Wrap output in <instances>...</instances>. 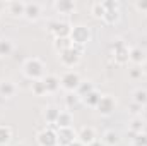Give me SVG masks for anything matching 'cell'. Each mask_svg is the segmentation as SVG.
I'll return each mask as SVG.
<instances>
[{"label":"cell","instance_id":"obj_11","mask_svg":"<svg viewBox=\"0 0 147 146\" xmlns=\"http://www.w3.org/2000/svg\"><path fill=\"white\" fill-rule=\"evenodd\" d=\"M24 17L28 21H38L41 17V5L38 2H28L26 10H24Z\"/></svg>","mask_w":147,"mask_h":146},{"label":"cell","instance_id":"obj_26","mask_svg":"<svg viewBox=\"0 0 147 146\" xmlns=\"http://www.w3.org/2000/svg\"><path fill=\"white\" fill-rule=\"evenodd\" d=\"M80 96L77 95V93H67V96H65V105H67V108L69 110H74L77 108V105L80 103Z\"/></svg>","mask_w":147,"mask_h":146},{"label":"cell","instance_id":"obj_30","mask_svg":"<svg viewBox=\"0 0 147 146\" xmlns=\"http://www.w3.org/2000/svg\"><path fill=\"white\" fill-rule=\"evenodd\" d=\"M12 43L9 40H0V55L5 57V55H10L12 53Z\"/></svg>","mask_w":147,"mask_h":146},{"label":"cell","instance_id":"obj_3","mask_svg":"<svg viewBox=\"0 0 147 146\" xmlns=\"http://www.w3.org/2000/svg\"><path fill=\"white\" fill-rule=\"evenodd\" d=\"M111 52H113V59L116 64L123 65L130 60V48L123 40H115L111 43Z\"/></svg>","mask_w":147,"mask_h":146},{"label":"cell","instance_id":"obj_17","mask_svg":"<svg viewBox=\"0 0 147 146\" xmlns=\"http://www.w3.org/2000/svg\"><path fill=\"white\" fill-rule=\"evenodd\" d=\"M70 46H72L70 38H55V40H53V48H55V52H58V53H63V52L69 50Z\"/></svg>","mask_w":147,"mask_h":146},{"label":"cell","instance_id":"obj_25","mask_svg":"<svg viewBox=\"0 0 147 146\" xmlns=\"http://www.w3.org/2000/svg\"><path fill=\"white\" fill-rule=\"evenodd\" d=\"M134 102L139 103L140 107H147V89H142V88L135 89L134 91Z\"/></svg>","mask_w":147,"mask_h":146},{"label":"cell","instance_id":"obj_2","mask_svg":"<svg viewBox=\"0 0 147 146\" xmlns=\"http://www.w3.org/2000/svg\"><path fill=\"white\" fill-rule=\"evenodd\" d=\"M84 55V46L80 45H72L69 50H65L63 53H60V62L65 67H75L80 62V57Z\"/></svg>","mask_w":147,"mask_h":146},{"label":"cell","instance_id":"obj_18","mask_svg":"<svg viewBox=\"0 0 147 146\" xmlns=\"http://www.w3.org/2000/svg\"><path fill=\"white\" fill-rule=\"evenodd\" d=\"M147 122L140 117V115H137V117H132V120L128 122V131H134V132H137V134H140L142 131H144V126H146Z\"/></svg>","mask_w":147,"mask_h":146},{"label":"cell","instance_id":"obj_7","mask_svg":"<svg viewBox=\"0 0 147 146\" xmlns=\"http://www.w3.org/2000/svg\"><path fill=\"white\" fill-rule=\"evenodd\" d=\"M36 141L39 146H58V139H57V131L51 127H46L43 131H39L36 136Z\"/></svg>","mask_w":147,"mask_h":146},{"label":"cell","instance_id":"obj_10","mask_svg":"<svg viewBox=\"0 0 147 146\" xmlns=\"http://www.w3.org/2000/svg\"><path fill=\"white\" fill-rule=\"evenodd\" d=\"M77 139H79L82 145L89 146L92 141H96V129L91 127V126H84V127H80L79 132H77Z\"/></svg>","mask_w":147,"mask_h":146},{"label":"cell","instance_id":"obj_14","mask_svg":"<svg viewBox=\"0 0 147 146\" xmlns=\"http://www.w3.org/2000/svg\"><path fill=\"white\" fill-rule=\"evenodd\" d=\"M72 124H74L72 113L67 112V110H60V115H58L55 126H57L58 129H67V127H72Z\"/></svg>","mask_w":147,"mask_h":146},{"label":"cell","instance_id":"obj_1","mask_svg":"<svg viewBox=\"0 0 147 146\" xmlns=\"http://www.w3.org/2000/svg\"><path fill=\"white\" fill-rule=\"evenodd\" d=\"M22 69H24L26 77H29L31 81H36V79H41L43 74H45V64H43L38 57H29V59L24 62Z\"/></svg>","mask_w":147,"mask_h":146},{"label":"cell","instance_id":"obj_35","mask_svg":"<svg viewBox=\"0 0 147 146\" xmlns=\"http://www.w3.org/2000/svg\"><path fill=\"white\" fill-rule=\"evenodd\" d=\"M135 7L142 12H147V0H137L135 2Z\"/></svg>","mask_w":147,"mask_h":146},{"label":"cell","instance_id":"obj_37","mask_svg":"<svg viewBox=\"0 0 147 146\" xmlns=\"http://www.w3.org/2000/svg\"><path fill=\"white\" fill-rule=\"evenodd\" d=\"M89 146H105V145H103V141H98V139H96V141H92Z\"/></svg>","mask_w":147,"mask_h":146},{"label":"cell","instance_id":"obj_19","mask_svg":"<svg viewBox=\"0 0 147 146\" xmlns=\"http://www.w3.org/2000/svg\"><path fill=\"white\" fill-rule=\"evenodd\" d=\"M120 143V134L116 132V131H106L105 134H103V145L105 146H116Z\"/></svg>","mask_w":147,"mask_h":146},{"label":"cell","instance_id":"obj_8","mask_svg":"<svg viewBox=\"0 0 147 146\" xmlns=\"http://www.w3.org/2000/svg\"><path fill=\"white\" fill-rule=\"evenodd\" d=\"M116 100L111 96V95H103L101 96V100H99V103H98V112L101 113V115H111L115 110H116Z\"/></svg>","mask_w":147,"mask_h":146},{"label":"cell","instance_id":"obj_5","mask_svg":"<svg viewBox=\"0 0 147 146\" xmlns=\"http://www.w3.org/2000/svg\"><path fill=\"white\" fill-rule=\"evenodd\" d=\"M69 38H70L72 45H80V46H84V45H87V43L91 41V31H89L87 26L77 24V26H72V31H70V36Z\"/></svg>","mask_w":147,"mask_h":146},{"label":"cell","instance_id":"obj_36","mask_svg":"<svg viewBox=\"0 0 147 146\" xmlns=\"http://www.w3.org/2000/svg\"><path fill=\"white\" fill-rule=\"evenodd\" d=\"M140 117H142V119H144V120L147 122V107H144V108H142V113H140Z\"/></svg>","mask_w":147,"mask_h":146},{"label":"cell","instance_id":"obj_27","mask_svg":"<svg viewBox=\"0 0 147 146\" xmlns=\"http://www.w3.org/2000/svg\"><path fill=\"white\" fill-rule=\"evenodd\" d=\"M31 91H33V95H36V96H43V95H46V86H45L43 79H36V81H33V84H31Z\"/></svg>","mask_w":147,"mask_h":146},{"label":"cell","instance_id":"obj_38","mask_svg":"<svg viewBox=\"0 0 147 146\" xmlns=\"http://www.w3.org/2000/svg\"><path fill=\"white\" fill-rule=\"evenodd\" d=\"M69 146H86V145H82V143H80L79 139H75V141H74V143H70Z\"/></svg>","mask_w":147,"mask_h":146},{"label":"cell","instance_id":"obj_12","mask_svg":"<svg viewBox=\"0 0 147 146\" xmlns=\"http://www.w3.org/2000/svg\"><path fill=\"white\" fill-rule=\"evenodd\" d=\"M43 83L46 86V93H57L60 89V77L55 74H48L43 77Z\"/></svg>","mask_w":147,"mask_h":146},{"label":"cell","instance_id":"obj_24","mask_svg":"<svg viewBox=\"0 0 147 146\" xmlns=\"http://www.w3.org/2000/svg\"><path fill=\"white\" fill-rule=\"evenodd\" d=\"M43 115H45V119H46L48 124H55L57 119H58V115H60V110L57 108V107H46Z\"/></svg>","mask_w":147,"mask_h":146},{"label":"cell","instance_id":"obj_29","mask_svg":"<svg viewBox=\"0 0 147 146\" xmlns=\"http://www.w3.org/2000/svg\"><path fill=\"white\" fill-rule=\"evenodd\" d=\"M118 19H120V9L106 10V14H105V17H103V21H105L106 24H115Z\"/></svg>","mask_w":147,"mask_h":146},{"label":"cell","instance_id":"obj_32","mask_svg":"<svg viewBox=\"0 0 147 146\" xmlns=\"http://www.w3.org/2000/svg\"><path fill=\"white\" fill-rule=\"evenodd\" d=\"M142 108H144V107H140V105H139V103H135V102H132V103L128 105V112H130L134 117L140 115V113H142Z\"/></svg>","mask_w":147,"mask_h":146},{"label":"cell","instance_id":"obj_34","mask_svg":"<svg viewBox=\"0 0 147 146\" xmlns=\"http://www.w3.org/2000/svg\"><path fill=\"white\" fill-rule=\"evenodd\" d=\"M142 69H139V67H134V69H130L128 71V76L132 77V79H139V77H142Z\"/></svg>","mask_w":147,"mask_h":146},{"label":"cell","instance_id":"obj_21","mask_svg":"<svg viewBox=\"0 0 147 146\" xmlns=\"http://www.w3.org/2000/svg\"><path fill=\"white\" fill-rule=\"evenodd\" d=\"M101 96H103V95H101L98 89H94V91H91L87 96H84L82 100H84V103H86L87 107H94V108H96L98 103H99V100H101Z\"/></svg>","mask_w":147,"mask_h":146},{"label":"cell","instance_id":"obj_13","mask_svg":"<svg viewBox=\"0 0 147 146\" xmlns=\"http://www.w3.org/2000/svg\"><path fill=\"white\" fill-rule=\"evenodd\" d=\"M130 62L135 64V65H144V64L147 62L146 52H144L140 46H134V48H130Z\"/></svg>","mask_w":147,"mask_h":146},{"label":"cell","instance_id":"obj_31","mask_svg":"<svg viewBox=\"0 0 147 146\" xmlns=\"http://www.w3.org/2000/svg\"><path fill=\"white\" fill-rule=\"evenodd\" d=\"M132 146H147V134L140 132L132 139Z\"/></svg>","mask_w":147,"mask_h":146},{"label":"cell","instance_id":"obj_22","mask_svg":"<svg viewBox=\"0 0 147 146\" xmlns=\"http://www.w3.org/2000/svg\"><path fill=\"white\" fill-rule=\"evenodd\" d=\"M12 139V129L9 126H0V146H7Z\"/></svg>","mask_w":147,"mask_h":146},{"label":"cell","instance_id":"obj_28","mask_svg":"<svg viewBox=\"0 0 147 146\" xmlns=\"http://www.w3.org/2000/svg\"><path fill=\"white\" fill-rule=\"evenodd\" d=\"M91 12H92V16H94L96 19H103L105 14H106V9H105L103 2H94L92 7H91Z\"/></svg>","mask_w":147,"mask_h":146},{"label":"cell","instance_id":"obj_16","mask_svg":"<svg viewBox=\"0 0 147 146\" xmlns=\"http://www.w3.org/2000/svg\"><path fill=\"white\" fill-rule=\"evenodd\" d=\"M55 9L60 14H70L75 10V3L72 0H58V2H55Z\"/></svg>","mask_w":147,"mask_h":146},{"label":"cell","instance_id":"obj_9","mask_svg":"<svg viewBox=\"0 0 147 146\" xmlns=\"http://www.w3.org/2000/svg\"><path fill=\"white\" fill-rule=\"evenodd\" d=\"M57 139H58V146H69L70 143H74L77 139V132L72 127L67 129H58L57 131Z\"/></svg>","mask_w":147,"mask_h":146},{"label":"cell","instance_id":"obj_4","mask_svg":"<svg viewBox=\"0 0 147 146\" xmlns=\"http://www.w3.org/2000/svg\"><path fill=\"white\" fill-rule=\"evenodd\" d=\"M80 83H82V79L77 71H67L60 77V88H63L67 93H75L77 88L80 86Z\"/></svg>","mask_w":147,"mask_h":146},{"label":"cell","instance_id":"obj_20","mask_svg":"<svg viewBox=\"0 0 147 146\" xmlns=\"http://www.w3.org/2000/svg\"><path fill=\"white\" fill-rule=\"evenodd\" d=\"M14 93H16V84L12 81H2L0 83V96L10 98V96H14Z\"/></svg>","mask_w":147,"mask_h":146},{"label":"cell","instance_id":"obj_15","mask_svg":"<svg viewBox=\"0 0 147 146\" xmlns=\"http://www.w3.org/2000/svg\"><path fill=\"white\" fill-rule=\"evenodd\" d=\"M7 9H9V14L14 16V17H22L24 16V10H26V3L24 2H9L7 3Z\"/></svg>","mask_w":147,"mask_h":146},{"label":"cell","instance_id":"obj_40","mask_svg":"<svg viewBox=\"0 0 147 146\" xmlns=\"http://www.w3.org/2000/svg\"><path fill=\"white\" fill-rule=\"evenodd\" d=\"M16 146H26V145L24 143H19V145H16Z\"/></svg>","mask_w":147,"mask_h":146},{"label":"cell","instance_id":"obj_23","mask_svg":"<svg viewBox=\"0 0 147 146\" xmlns=\"http://www.w3.org/2000/svg\"><path fill=\"white\" fill-rule=\"evenodd\" d=\"M94 89H96V88H94V84H92L91 81H82L75 93H77L80 98H84V96H87V95H89L91 91H94Z\"/></svg>","mask_w":147,"mask_h":146},{"label":"cell","instance_id":"obj_39","mask_svg":"<svg viewBox=\"0 0 147 146\" xmlns=\"http://www.w3.org/2000/svg\"><path fill=\"white\" fill-rule=\"evenodd\" d=\"M142 72H144V74H147V62L144 64V65H142Z\"/></svg>","mask_w":147,"mask_h":146},{"label":"cell","instance_id":"obj_6","mask_svg":"<svg viewBox=\"0 0 147 146\" xmlns=\"http://www.w3.org/2000/svg\"><path fill=\"white\" fill-rule=\"evenodd\" d=\"M48 31L53 33L55 38H69L70 31H72V26L67 21H51L48 24Z\"/></svg>","mask_w":147,"mask_h":146},{"label":"cell","instance_id":"obj_33","mask_svg":"<svg viewBox=\"0 0 147 146\" xmlns=\"http://www.w3.org/2000/svg\"><path fill=\"white\" fill-rule=\"evenodd\" d=\"M103 5H105V9H106V10H111V9H120V2H115V0H106V2H103Z\"/></svg>","mask_w":147,"mask_h":146}]
</instances>
